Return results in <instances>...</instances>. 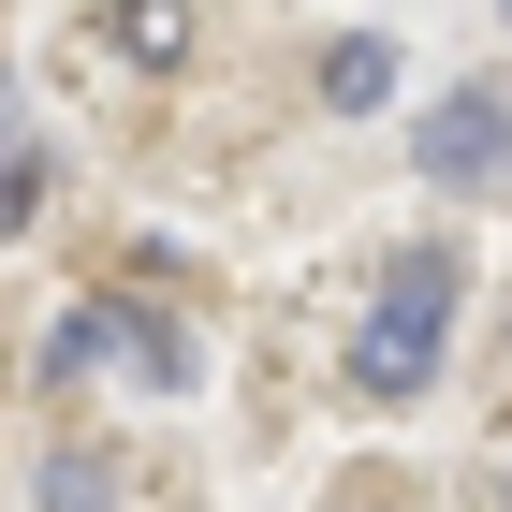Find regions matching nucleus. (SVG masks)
<instances>
[{
	"instance_id": "5",
	"label": "nucleus",
	"mask_w": 512,
	"mask_h": 512,
	"mask_svg": "<svg viewBox=\"0 0 512 512\" xmlns=\"http://www.w3.org/2000/svg\"><path fill=\"white\" fill-rule=\"evenodd\" d=\"M118 366H132L147 395H191V337H176L161 308H118Z\"/></svg>"
},
{
	"instance_id": "8",
	"label": "nucleus",
	"mask_w": 512,
	"mask_h": 512,
	"mask_svg": "<svg viewBox=\"0 0 512 512\" xmlns=\"http://www.w3.org/2000/svg\"><path fill=\"white\" fill-rule=\"evenodd\" d=\"M498 15H512V0H498Z\"/></svg>"
},
{
	"instance_id": "2",
	"label": "nucleus",
	"mask_w": 512,
	"mask_h": 512,
	"mask_svg": "<svg viewBox=\"0 0 512 512\" xmlns=\"http://www.w3.org/2000/svg\"><path fill=\"white\" fill-rule=\"evenodd\" d=\"M483 176H512V103L498 88L425 103V191H483Z\"/></svg>"
},
{
	"instance_id": "1",
	"label": "nucleus",
	"mask_w": 512,
	"mask_h": 512,
	"mask_svg": "<svg viewBox=\"0 0 512 512\" xmlns=\"http://www.w3.org/2000/svg\"><path fill=\"white\" fill-rule=\"evenodd\" d=\"M454 249H395L381 264V308H366V337H352V395H425V366H439V337H454Z\"/></svg>"
},
{
	"instance_id": "6",
	"label": "nucleus",
	"mask_w": 512,
	"mask_h": 512,
	"mask_svg": "<svg viewBox=\"0 0 512 512\" xmlns=\"http://www.w3.org/2000/svg\"><path fill=\"white\" fill-rule=\"evenodd\" d=\"M322 103H337V118H366V103H395V44H322Z\"/></svg>"
},
{
	"instance_id": "7",
	"label": "nucleus",
	"mask_w": 512,
	"mask_h": 512,
	"mask_svg": "<svg viewBox=\"0 0 512 512\" xmlns=\"http://www.w3.org/2000/svg\"><path fill=\"white\" fill-rule=\"evenodd\" d=\"M103 498H118V469H103L88 439H74V454H44V512H103Z\"/></svg>"
},
{
	"instance_id": "4",
	"label": "nucleus",
	"mask_w": 512,
	"mask_h": 512,
	"mask_svg": "<svg viewBox=\"0 0 512 512\" xmlns=\"http://www.w3.org/2000/svg\"><path fill=\"white\" fill-rule=\"evenodd\" d=\"M103 366H118V308H59V322H44V381H59V395L103 381Z\"/></svg>"
},
{
	"instance_id": "3",
	"label": "nucleus",
	"mask_w": 512,
	"mask_h": 512,
	"mask_svg": "<svg viewBox=\"0 0 512 512\" xmlns=\"http://www.w3.org/2000/svg\"><path fill=\"white\" fill-rule=\"evenodd\" d=\"M103 30H118V59L176 74V59H191V0H103Z\"/></svg>"
}]
</instances>
